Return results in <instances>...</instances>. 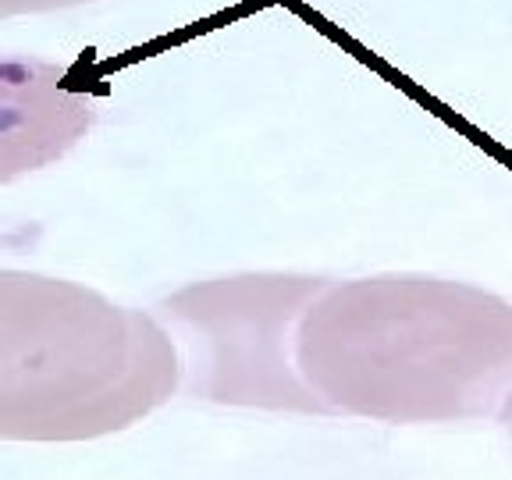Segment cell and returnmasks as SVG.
Instances as JSON below:
<instances>
[{
  "label": "cell",
  "instance_id": "3957f363",
  "mask_svg": "<svg viewBox=\"0 0 512 480\" xmlns=\"http://www.w3.org/2000/svg\"><path fill=\"white\" fill-rule=\"evenodd\" d=\"M328 285L306 274H235L182 288L168 310L207 342L196 392L224 406L331 413L296 370V324Z\"/></svg>",
  "mask_w": 512,
  "mask_h": 480
},
{
  "label": "cell",
  "instance_id": "5b68a950",
  "mask_svg": "<svg viewBox=\"0 0 512 480\" xmlns=\"http://www.w3.org/2000/svg\"><path fill=\"white\" fill-rule=\"evenodd\" d=\"M93 4V0H0V18L4 15H32V11H61Z\"/></svg>",
  "mask_w": 512,
  "mask_h": 480
},
{
  "label": "cell",
  "instance_id": "8992f818",
  "mask_svg": "<svg viewBox=\"0 0 512 480\" xmlns=\"http://www.w3.org/2000/svg\"><path fill=\"white\" fill-rule=\"evenodd\" d=\"M498 420H502V424L505 427H509V434H512V392L509 395H505V402H502V406H498Z\"/></svg>",
  "mask_w": 512,
  "mask_h": 480
},
{
  "label": "cell",
  "instance_id": "7a4b0ae2",
  "mask_svg": "<svg viewBox=\"0 0 512 480\" xmlns=\"http://www.w3.org/2000/svg\"><path fill=\"white\" fill-rule=\"evenodd\" d=\"M157 320L79 281L0 271V441H93L178 392Z\"/></svg>",
  "mask_w": 512,
  "mask_h": 480
},
{
  "label": "cell",
  "instance_id": "6da1fadb",
  "mask_svg": "<svg viewBox=\"0 0 512 480\" xmlns=\"http://www.w3.org/2000/svg\"><path fill=\"white\" fill-rule=\"evenodd\" d=\"M292 356L331 413L384 424L495 416L512 392V303L431 274L328 281L299 317Z\"/></svg>",
  "mask_w": 512,
  "mask_h": 480
},
{
  "label": "cell",
  "instance_id": "277c9868",
  "mask_svg": "<svg viewBox=\"0 0 512 480\" xmlns=\"http://www.w3.org/2000/svg\"><path fill=\"white\" fill-rule=\"evenodd\" d=\"M96 121V93L40 57L0 54V185L43 171Z\"/></svg>",
  "mask_w": 512,
  "mask_h": 480
}]
</instances>
